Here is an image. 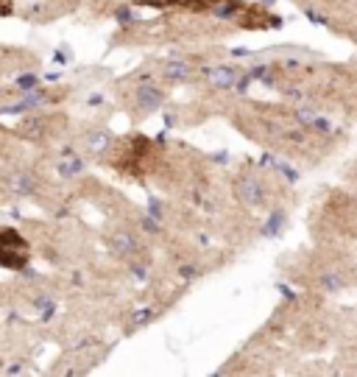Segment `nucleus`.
Here are the masks:
<instances>
[{"label":"nucleus","mask_w":357,"mask_h":377,"mask_svg":"<svg viewBox=\"0 0 357 377\" xmlns=\"http://www.w3.org/2000/svg\"><path fill=\"white\" fill-rule=\"evenodd\" d=\"M0 3H6V0H0Z\"/></svg>","instance_id":"obj_2"},{"label":"nucleus","mask_w":357,"mask_h":377,"mask_svg":"<svg viewBox=\"0 0 357 377\" xmlns=\"http://www.w3.org/2000/svg\"><path fill=\"white\" fill-rule=\"evenodd\" d=\"M28 243L23 241V235L14 229H0V266L3 268H20L28 263Z\"/></svg>","instance_id":"obj_1"}]
</instances>
